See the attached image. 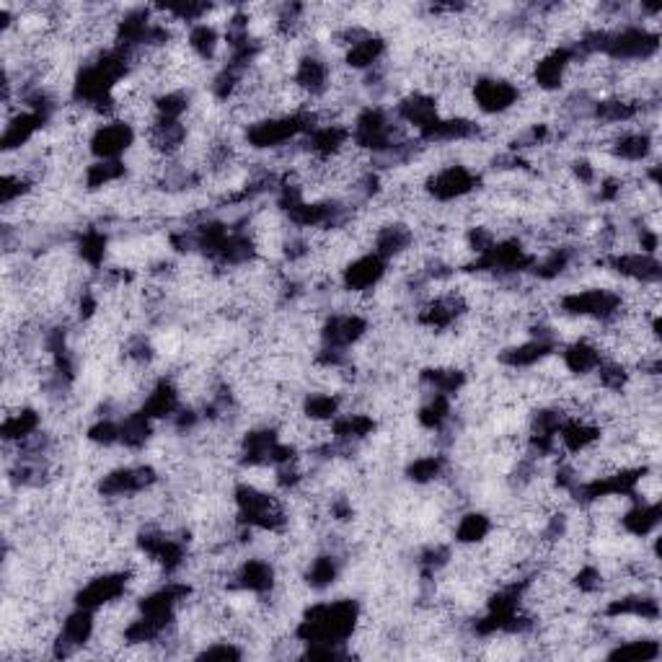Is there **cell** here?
I'll list each match as a JSON object with an SVG mask.
<instances>
[{
	"label": "cell",
	"instance_id": "obj_1",
	"mask_svg": "<svg viewBox=\"0 0 662 662\" xmlns=\"http://www.w3.org/2000/svg\"><path fill=\"white\" fill-rule=\"evenodd\" d=\"M137 143V132L130 128L128 122L111 120L101 122L94 130L88 141L91 156L99 158V161H122L124 156L132 151V145Z\"/></svg>",
	"mask_w": 662,
	"mask_h": 662
},
{
	"label": "cell",
	"instance_id": "obj_2",
	"mask_svg": "<svg viewBox=\"0 0 662 662\" xmlns=\"http://www.w3.org/2000/svg\"><path fill=\"white\" fill-rule=\"evenodd\" d=\"M386 272L388 262L375 254V251H368V254H360L358 260H352L341 269L339 282L341 288L350 292H373L383 282Z\"/></svg>",
	"mask_w": 662,
	"mask_h": 662
}]
</instances>
